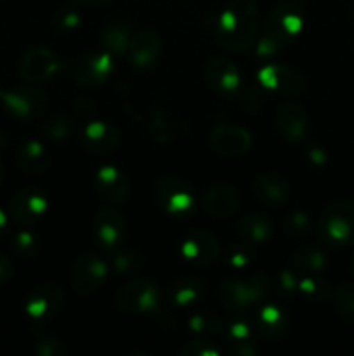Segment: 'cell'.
Segmentation results:
<instances>
[{"mask_svg":"<svg viewBox=\"0 0 354 356\" xmlns=\"http://www.w3.org/2000/svg\"><path fill=\"white\" fill-rule=\"evenodd\" d=\"M259 30V9L253 0H233L219 13L214 35L219 45L233 52H245L253 45Z\"/></svg>","mask_w":354,"mask_h":356,"instance_id":"1","label":"cell"},{"mask_svg":"<svg viewBox=\"0 0 354 356\" xmlns=\"http://www.w3.org/2000/svg\"><path fill=\"white\" fill-rule=\"evenodd\" d=\"M304 26L302 9L295 3H280L264 19L260 40L257 45L259 56H274L295 40Z\"/></svg>","mask_w":354,"mask_h":356,"instance_id":"2","label":"cell"},{"mask_svg":"<svg viewBox=\"0 0 354 356\" xmlns=\"http://www.w3.org/2000/svg\"><path fill=\"white\" fill-rule=\"evenodd\" d=\"M318 235L325 243L346 247L354 243V204L347 200L326 205L318 219Z\"/></svg>","mask_w":354,"mask_h":356,"instance_id":"3","label":"cell"},{"mask_svg":"<svg viewBox=\"0 0 354 356\" xmlns=\"http://www.w3.org/2000/svg\"><path fill=\"white\" fill-rule=\"evenodd\" d=\"M271 292V280L266 275H250V277L226 278L221 284L219 294L228 309L242 312L267 298Z\"/></svg>","mask_w":354,"mask_h":356,"instance_id":"4","label":"cell"},{"mask_svg":"<svg viewBox=\"0 0 354 356\" xmlns=\"http://www.w3.org/2000/svg\"><path fill=\"white\" fill-rule=\"evenodd\" d=\"M118 309L130 315H148L158 313L160 292L158 287L148 278H135L120 289L115 296Z\"/></svg>","mask_w":354,"mask_h":356,"instance_id":"5","label":"cell"},{"mask_svg":"<svg viewBox=\"0 0 354 356\" xmlns=\"http://www.w3.org/2000/svg\"><path fill=\"white\" fill-rule=\"evenodd\" d=\"M153 197L170 216H186L194 204L193 188L177 176L160 177L153 186Z\"/></svg>","mask_w":354,"mask_h":356,"instance_id":"6","label":"cell"},{"mask_svg":"<svg viewBox=\"0 0 354 356\" xmlns=\"http://www.w3.org/2000/svg\"><path fill=\"white\" fill-rule=\"evenodd\" d=\"M108 278V263L97 254H83L75 261L69 284L78 294H92Z\"/></svg>","mask_w":354,"mask_h":356,"instance_id":"7","label":"cell"},{"mask_svg":"<svg viewBox=\"0 0 354 356\" xmlns=\"http://www.w3.org/2000/svg\"><path fill=\"white\" fill-rule=\"evenodd\" d=\"M0 103L12 117L19 120H30L47 108V96L33 87L0 89Z\"/></svg>","mask_w":354,"mask_h":356,"instance_id":"8","label":"cell"},{"mask_svg":"<svg viewBox=\"0 0 354 356\" xmlns=\"http://www.w3.org/2000/svg\"><path fill=\"white\" fill-rule=\"evenodd\" d=\"M210 146L226 159H238L252 146V136L246 129L231 124H217L210 134Z\"/></svg>","mask_w":354,"mask_h":356,"instance_id":"9","label":"cell"},{"mask_svg":"<svg viewBox=\"0 0 354 356\" xmlns=\"http://www.w3.org/2000/svg\"><path fill=\"white\" fill-rule=\"evenodd\" d=\"M9 211L16 225L31 226L47 212V198L37 188H23L12 197Z\"/></svg>","mask_w":354,"mask_h":356,"instance_id":"10","label":"cell"},{"mask_svg":"<svg viewBox=\"0 0 354 356\" xmlns=\"http://www.w3.org/2000/svg\"><path fill=\"white\" fill-rule=\"evenodd\" d=\"M94 236L103 249L113 250L124 243L125 219L111 205H104L94 218Z\"/></svg>","mask_w":354,"mask_h":356,"instance_id":"11","label":"cell"},{"mask_svg":"<svg viewBox=\"0 0 354 356\" xmlns=\"http://www.w3.org/2000/svg\"><path fill=\"white\" fill-rule=\"evenodd\" d=\"M180 254L184 259L196 266H210L221 256V247H219V240L210 232L194 229L180 243Z\"/></svg>","mask_w":354,"mask_h":356,"instance_id":"12","label":"cell"},{"mask_svg":"<svg viewBox=\"0 0 354 356\" xmlns=\"http://www.w3.org/2000/svg\"><path fill=\"white\" fill-rule=\"evenodd\" d=\"M259 82L264 89L280 94H301L305 79L301 72L285 65H266L259 70Z\"/></svg>","mask_w":354,"mask_h":356,"instance_id":"13","label":"cell"},{"mask_svg":"<svg viewBox=\"0 0 354 356\" xmlns=\"http://www.w3.org/2000/svg\"><path fill=\"white\" fill-rule=\"evenodd\" d=\"M113 70V59L108 51L85 54L75 66V82L83 89H94L108 80Z\"/></svg>","mask_w":354,"mask_h":356,"instance_id":"14","label":"cell"},{"mask_svg":"<svg viewBox=\"0 0 354 356\" xmlns=\"http://www.w3.org/2000/svg\"><path fill=\"white\" fill-rule=\"evenodd\" d=\"M96 193L108 204H125L130 195V183L128 177L120 169L113 165L101 167L94 177Z\"/></svg>","mask_w":354,"mask_h":356,"instance_id":"15","label":"cell"},{"mask_svg":"<svg viewBox=\"0 0 354 356\" xmlns=\"http://www.w3.org/2000/svg\"><path fill=\"white\" fill-rule=\"evenodd\" d=\"M59 61L54 52L47 47H33L23 54L19 61V75L26 82H44L54 75Z\"/></svg>","mask_w":354,"mask_h":356,"instance_id":"16","label":"cell"},{"mask_svg":"<svg viewBox=\"0 0 354 356\" xmlns=\"http://www.w3.org/2000/svg\"><path fill=\"white\" fill-rule=\"evenodd\" d=\"M121 143V132L108 122H90L82 134V145L87 152L96 155H108L115 152Z\"/></svg>","mask_w":354,"mask_h":356,"instance_id":"17","label":"cell"},{"mask_svg":"<svg viewBox=\"0 0 354 356\" xmlns=\"http://www.w3.org/2000/svg\"><path fill=\"white\" fill-rule=\"evenodd\" d=\"M127 52L135 68L149 70L162 56V38L151 30H141L132 35Z\"/></svg>","mask_w":354,"mask_h":356,"instance_id":"18","label":"cell"},{"mask_svg":"<svg viewBox=\"0 0 354 356\" xmlns=\"http://www.w3.org/2000/svg\"><path fill=\"white\" fill-rule=\"evenodd\" d=\"M62 306V291L56 285H42L37 287L26 299L24 309L30 318L44 322L58 315Z\"/></svg>","mask_w":354,"mask_h":356,"instance_id":"19","label":"cell"},{"mask_svg":"<svg viewBox=\"0 0 354 356\" xmlns=\"http://www.w3.org/2000/svg\"><path fill=\"white\" fill-rule=\"evenodd\" d=\"M276 127L285 139L297 143L305 138L309 131V117L298 103L288 101L276 111Z\"/></svg>","mask_w":354,"mask_h":356,"instance_id":"20","label":"cell"},{"mask_svg":"<svg viewBox=\"0 0 354 356\" xmlns=\"http://www.w3.org/2000/svg\"><path fill=\"white\" fill-rule=\"evenodd\" d=\"M201 205L210 218L224 219L238 211L239 195L228 184H214L205 191Z\"/></svg>","mask_w":354,"mask_h":356,"instance_id":"21","label":"cell"},{"mask_svg":"<svg viewBox=\"0 0 354 356\" xmlns=\"http://www.w3.org/2000/svg\"><path fill=\"white\" fill-rule=\"evenodd\" d=\"M205 82L221 94L236 92L239 87V72L229 59L212 58L205 65Z\"/></svg>","mask_w":354,"mask_h":356,"instance_id":"22","label":"cell"},{"mask_svg":"<svg viewBox=\"0 0 354 356\" xmlns=\"http://www.w3.org/2000/svg\"><path fill=\"white\" fill-rule=\"evenodd\" d=\"M252 191L259 202L266 205H281L290 197V184L278 174L257 176L252 184Z\"/></svg>","mask_w":354,"mask_h":356,"instance_id":"23","label":"cell"},{"mask_svg":"<svg viewBox=\"0 0 354 356\" xmlns=\"http://www.w3.org/2000/svg\"><path fill=\"white\" fill-rule=\"evenodd\" d=\"M257 329L266 339H278L288 329V315L276 305H266L257 316Z\"/></svg>","mask_w":354,"mask_h":356,"instance_id":"24","label":"cell"},{"mask_svg":"<svg viewBox=\"0 0 354 356\" xmlns=\"http://www.w3.org/2000/svg\"><path fill=\"white\" fill-rule=\"evenodd\" d=\"M290 264L301 275H319L328 264L325 252L316 247H298L292 252Z\"/></svg>","mask_w":354,"mask_h":356,"instance_id":"25","label":"cell"},{"mask_svg":"<svg viewBox=\"0 0 354 356\" xmlns=\"http://www.w3.org/2000/svg\"><path fill=\"white\" fill-rule=\"evenodd\" d=\"M17 162L30 174H44L51 167V159L38 141H26L17 148Z\"/></svg>","mask_w":354,"mask_h":356,"instance_id":"26","label":"cell"},{"mask_svg":"<svg viewBox=\"0 0 354 356\" xmlns=\"http://www.w3.org/2000/svg\"><path fill=\"white\" fill-rule=\"evenodd\" d=\"M238 233L245 242L257 245L269 238L273 233V222L264 214L243 216L238 221Z\"/></svg>","mask_w":354,"mask_h":356,"instance_id":"27","label":"cell"},{"mask_svg":"<svg viewBox=\"0 0 354 356\" xmlns=\"http://www.w3.org/2000/svg\"><path fill=\"white\" fill-rule=\"evenodd\" d=\"M205 294L203 280L196 277H183L174 284L172 301L177 306H189Z\"/></svg>","mask_w":354,"mask_h":356,"instance_id":"28","label":"cell"},{"mask_svg":"<svg viewBox=\"0 0 354 356\" xmlns=\"http://www.w3.org/2000/svg\"><path fill=\"white\" fill-rule=\"evenodd\" d=\"M130 28H128L127 23H121V21H117V23L110 24V26L104 30L103 35V45L110 54H125L128 51V44H130Z\"/></svg>","mask_w":354,"mask_h":356,"instance_id":"29","label":"cell"},{"mask_svg":"<svg viewBox=\"0 0 354 356\" xmlns=\"http://www.w3.org/2000/svg\"><path fill=\"white\" fill-rule=\"evenodd\" d=\"M295 291H298L302 298L311 302L326 301L332 294V287H330L328 282L323 280L318 275H302V277H298Z\"/></svg>","mask_w":354,"mask_h":356,"instance_id":"30","label":"cell"},{"mask_svg":"<svg viewBox=\"0 0 354 356\" xmlns=\"http://www.w3.org/2000/svg\"><path fill=\"white\" fill-rule=\"evenodd\" d=\"M149 131L153 138L158 141H170L177 136L179 127H177V122L170 118L165 111H156L149 120Z\"/></svg>","mask_w":354,"mask_h":356,"instance_id":"31","label":"cell"},{"mask_svg":"<svg viewBox=\"0 0 354 356\" xmlns=\"http://www.w3.org/2000/svg\"><path fill=\"white\" fill-rule=\"evenodd\" d=\"M335 309L346 322L354 325V287L353 285H342L335 291L333 296Z\"/></svg>","mask_w":354,"mask_h":356,"instance_id":"32","label":"cell"},{"mask_svg":"<svg viewBox=\"0 0 354 356\" xmlns=\"http://www.w3.org/2000/svg\"><path fill=\"white\" fill-rule=\"evenodd\" d=\"M44 131L54 141H65V139H68L71 136L73 120L69 117H66V115L58 113L45 122Z\"/></svg>","mask_w":354,"mask_h":356,"instance_id":"33","label":"cell"},{"mask_svg":"<svg viewBox=\"0 0 354 356\" xmlns=\"http://www.w3.org/2000/svg\"><path fill=\"white\" fill-rule=\"evenodd\" d=\"M142 263H144V259H142L141 254L134 252V250H125L115 257L113 270L118 275H134L141 271Z\"/></svg>","mask_w":354,"mask_h":356,"instance_id":"34","label":"cell"},{"mask_svg":"<svg viewBox=\"0 0 354 356\" xmlns=\"http://www.w3.org/2000/svg\"><path fill=\"white\" fill-rule=\"evenodd\" d=\"M285 232L292 236H305L311 232V218L302 211H294L285 218Z\"/></svg>","mask_w":354,"mask_h":356,"instance_id":"35","label":"cell"},{"mask_svg":"<svg viewBox=\"0 0 354 356\" xmlns=\"http://www.w3.org/2000/svg\"><path fill=\"white\" fill-rule=\"evenodd\" d=\"M226 259H228V264L231 268H235V270H242V268L248 266V264L252 263L253 245L252 243L245 242V243H242V245L231 247Z\"/></svg>","mask_w":354,"mask_h":356,"instance_id":"36","label":"cell"},{"mask_svg":"<svg viewBox=\"0 0 354 356\" xmlns=\"http://www.w3.org/2000/svg\"><path fill=\"white\" fill-rule=\"evenodd\" d=\"M219 327H221V322L210 313H198L189 318V329L193 332H215Z\"/></svg>","mask_w":354,"mask_h":356,"instance_id":"37","label":"cell"},{"mask_svg":"<svg viewBox=\"0 0 354 356\" xmlns=\"http://www.w3.org/2000/svg\"><path fill=\"white\" fill-rule=\"evenodd\" d=\"M14 247H16L17 252L24 257L35 256L38 252V242L35 238V235H31L30 232H19L14 236Z\"/></svg>","mask_w":354,"mask_h":356,"instance_id":"38","label":"cell"},{"mask_svg":"<svg viewBox=\"0 0 354 356\" xmlns=\"http://www.w3.org/2000/svg\"><path fill=\"white\" fill-rule=\"evenodd\" d=\"M180 356H215L219 355L217 348L212 346V343H203V341H194V343L184 344L179 350Z\"/></svg>","mask_w":354,"mask_h":356,"instance_id":"39","label":"cell"},{"mask_svg":"<svg viewBox=\"0 0 354 356\" xmlns=\"http://www.w3.org/2000/svg\"><path fill=\"white\" fill-rule=\"evenodd\" d=\"M37 353L42 356H61L66 353V350L61 341H58L56 337H45V339L38 341Z\"/></svg>","mask_w":354,"mask_h":356,"instance_id":"40","label":"cell"},{"mask_svg":"<svg viewBox=\"0 0 354 356\" xmlns=\"http://www.w3.org/2000/svg\"><path fill=\"white\" fill-rule=\"evenodd\" d=\"M80 19H82V17H80V14L76 13V10L65 9L56 16V24H58L59 28H62V30H71V28L78 26Z\"/></svg>","mask_w":354,"mask_h":356,"instance_id":"41","label":"cell"},{"mask_svg":"<svg viewBox=\"0 0 354 356\" xmlns=\"http://www.w3.org/2000/svg\"><path fill=\"white\" fill-rule=\"evenodd\" d=\"M297 280L298 277L294 273V271H281L280 275V287L283 291L294 292L297 289Z\"/></svg>","mask_w":354,"mask_h":356,"instance_id":"42","label":"cell"},{"mask_svg":"<svg viewBox=\"0 0 354 356\" xmlns=\"http://www.w3.org/2000/svg\"><path fill=\"white\" fill-rule=\"evenodd\" d=\"M12 261L6 256V254L0 252V284H6L10 277H12Z\"/></svg>","mask_w":354,"mask_h":356,"instance_id":"43","label":"cell"},{"mask_svg":"<svg viewBox=\"0 0 354 356\" xmlns=\"http://www.w3.org/2000/svg\"><path fill=\"white\" fill-rule=\"evenodd\" d=\"M75 2L82 3V6H89V7H103L111 3L113 0H75Z\"/></svg>","mask_w":354,"mask_h":356,"instance_id":"44","label":"cell"},{"mask_svg":"<svg viewBox=\"0 0 354 356\" xmlns=\"http://www.w3.org/2000/svg\"><path fill=\"white\" fill-rule=\"evenodd\" d=\"M6 228H7V218H6V214H3L2 209H0V236L3 235Z\"/></svg>","mask_w":354,"mask_h":356,"instance_id":"45","label":"cell"},{"mask_svg":"<svg viewBox=\"0 0 354 356\" xmlns=\"http://www.w3.org/2000/svg\"><path fill=\"white\" fill-rule=\"evenodd\" d=\"M3 181V163L0 162V183Z\"/></svg>","mask_w":354,"mask_h":356,"instance_id":"46","label":"cell"},{"mask_svg":"<svg viewBox=\"0 0 354 356\" xmlns=\"http://www.w3.org/2000/svg\"><path fill=\"white\" fill-rule=\"evenodd\" d=\"M351 271H353L354 275V252H353V257H351Z\"/></svg>","mask_w":354,"mask_h":356,"instance_id":"47","label":"cell"}]
</instances>
